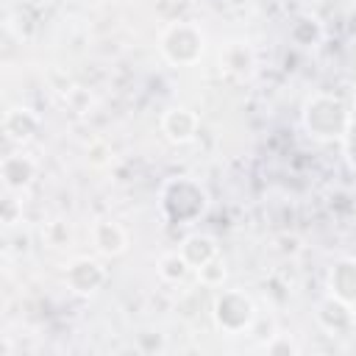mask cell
<instances>
[{
    "mask_svg": "<svg viewBox=\"0 0 356 356\" xmlns=\"http://www.w3.org/2000/svg\"><path fill=\"white\" fill-rule=\"evenodd\" d=\"M159 206H161V214H164L167 222L189 225V222H195L197 217L206 214L209 192L200 181H195L189 175H175V178H167L161 184Z\"/></svg>",
    "mask_w": 356,
    "mask_h": 356,
    "instance_id": "6da1fadb",
    "label": "cell"
},
{
    "mask_svg": "<svg viewBox=\"0 0 356 356\" xmlns=\"http://www.w3.org/2000/svg\"><path fill=\"white\" fill-rule=\"evenodd\" d=\"M300 122L306 128V134L312 139L320 142H334L342 139L350 122V106L331 92H317L312 97H306L303 111H300Z\"/></svg>",
    "mask_w": 356,
    "mask_h": 356,
    "instance_id": "7a4b0ae2",
    "label": "cell"
},
{
    "mask_svg": "<svg viewBox=\"0 0 356 356\" xmlns=\"http://www.w3.org/2000/svg\"><path fill=\"white\" fill-rule=\"evenodd\" d=\"M159 50L172 67H195L206 50V33L197 22L175 19L159 33Z\"/></svg>",
    "mask_w": 356,
    "mask_h": 356,
    "instance_id": "3957f363",
    "label": "cell"
},
{
    "mask_svg": "<svg viewBox=\"0 0 356 356\" xmlns=\"http://www.w3.org/2000/svg\"><path fill=\"white\" fill-rule=\"evenodd\" d=\"M211 320L217 331H222L225 337H239V334L253 331L259 312H256L253 298L245 289H222L214 295Z\"/></svg>",
    "mask_w": 356,
    "mask_h": 356,
    "instance_id": "277c9868",
    "label": "cell"
},
{
    "mask_svg": "<svg viewBox=\"0 0 356 356\" xmlns=\"http://www.w3.org/2000/svg\"><path fill=\"white\" fill-rule=\"evenodd\" d=\"M108 281V270L95 256H75L64 264V286L78 298L97 295Z\"/></svg>",
    "mask_w": 356,
    "mask_h": 356,
    "instance_id": "5b68a950",
    "label": "cell"
},
{
    "mask_svg": "<svg viewBox=\"0 0 356 356\" xmlns=\"http://www.w3.org/2000/svg\"><path fill=\"white\" fill-rule=\"evenodd\" d=\"M314 320H317V325H320L328 337H345V334H353V328H356V309H350L348 303H342V300L325 295V298L317 303Z\"/></svg>",
    "mask_w": 356,
    "mask_h": 356,
    "instance_id": "8992f818",
    "label": "cell"
},
{
    "mask_svg": "<svg viewBox=\"0 0 356 356\" xmlns=\"http://www.w3.org/2000/svg\"><path fill=\"white\" fill-rule=\"evenodd\" d=\"M325 295L356 309V256L337 259L325 273Z\"/></svg>",
    "mask_w": 356,
    "mask_h": 356,
    "instance_id": "52a82bcc",
    "label": "cell"
},
{
    "mask_svg": "<svg viewBox=\"0 0 356 356\" xmlns=\"http://www.w3.org/2000/svg\"><path fill=\"white\" fill-rule=\"evenodd\" d=\"M161 134L172 145H189L200 131V117L189 106H172L161 114Z\"/></svg>",
    "mask_w": 356,
    "mask_h": 356,
    "instance_id": "ba28073f",
    "label": "cell"
},
{
    "mask_svg": "<svg viewBox=\"0 0 356 356\" xmlns=\"http://www.w3.org/2000/svg\"><path fill=\"white\" fill-rule=\"evenodd\" d=\"M89 236H92L95 250H97L100 256H106V259L122 256V253L128 250V245H131V236H128V231L122 228V222H117V220H111V217L95 220Z\"/></svg>",
    "mask_w": 356,
    "mask_h": 356,
    "instance_id": "9c48e42d",
    "label": "cell"
},
{
    "mask_svg": "<svg viewBox=\"0 0 356 356\" xmlns=\"http://www.w3.org/2000/svg\"><path fill=\"white\" fill-rule=\"evenodd\" d=\"M42 128V117L28 106H11L3 114V134L14 145H28Z\"/></svg>",
    "mask_w": 356,
    "mask_h": 356,
    "instance_id": "30bf717a",
    "label": "cell"
},
{
    "mask_svg": "<svg viewBox=\"0 0 356 356\" xmlns=\"http://www.w3.org/2000/svg\"><path fill=\"white\" fill-rule=\"evenodd\" d=\"M36 172H39L36 159L22 153V150L19 153H8L3 159V164H0V175H3V184H6L8 192H25L33 184Z\"/></svg>",
    "mask_w": 356,
    "mask_h": 356,
    "instance_id": "8fae6325",
    "label": "cell"
},
{
    "mask_svg": "<svg viewBox=\"0 0 356 356\" xmlns=\"http://www.w3.org/2000/svg\"><path fill=\"white\" fill-rule=\"evenodd\" d=\"M220 67L234 78H248L256 67V53L248 42H228L220 50Z\"/></svg>",
    "mask_w": 356,
    "mask_h": 356,
    "instance_id": "7c38bea8",
    "label": "cell"
},
{
    "mask_svg": "<svg viewBox=\"0 0 356 356\" xmlns=\"http://www.w3.org/2000/svg\"><path fill=\"white\" fill-rule=\"evenodd\" d=\"M181 253H184V259L197 270V267H203L206 261H211V259L220 256V245H217V239H214L211 234L195 231V234H189V236L181 242Z\"/></svg>",
    "mask_w": 356,
    "mask_h": 356,
    "instance_id": "4fadbf2b",
    "label": "cell"
},
{
    "mask_svg": "<svg viewBox=\"0 0 356 356\" xmlns=\"http://www.w3.org/2000/svg\"><path fill=\"white\" fill-rule=\"evenodd\" d=\"M289 39L300 47H314L323 39V22L312 14H303L289 25Z\"/></svg>",
    "mask_w": 356,
    "mask_h": 356,
    "instance_id": "5bb4252c",
    "label": "cell"
},
{
    "mask_svg": "<svg viewBox=\"0 0 356 356\" xmlns=\"http://www.w3.org/2000/svg\"><path fill=\"white\" fill-rule=\"evenodd\" d=\"M156 270H159L161 281H167V284H181V281H186V278L192 275V270H195V267L184 259V253H181V250H172V253H164V256L159 259Z\"/></svg>",
    "mask_w": 356,
    "mask_h": 356,
    "instance_id": "9a60e30c",
    "label": "cell"
},
{
    "mask_svg": "<svg viewBox=\"0 0 356 356\" xmlns=\"http://www.w3.org/2000/svg\"><path fill=\"white\" fill-rule=\"evenodd\" d=\"M197 273V281L203 284V286H209V289H217V286H222L225 284V278H228V267H225V261L217 256V259H211V261H206L203 267H197L195 270Z\"/></svg>",
    "mask_w": 356,
    "mask_h": 356,
    "instance_id": "2e32d148",
    "label": "cell"
},
{
    "mask_svg": "<svg viewBox=\"0 0 356 356\" xmlns=\"http://www.w3.org/2000/svg\"><path fill=\"white\" fill-rule=\"evenodd\" d=\"M264 350L273 353V356H289V353H300V345L289 337V334H270L264 339Z\"/></svg>",
    "mask_w": 356,
    "mask_h": 356,
    "instance_id": "e0dca14e",
    "label": "cell"
},
{
    "mask_svg": "<svg viewBox=\"0 0 356 356\" xmlns=\"http://www.w3.org/2000/svg\"><path fill=\"white\" fill-rule=\"evenodd\" d=\"M42 236H44V242L50 248H64L70 242V225L64 220H53V222H47L42 228Z\"/></svg>",
    "mask_w": 356,
    "mask_h": 356,
    "instance_id": "ac0fdd59",
    "label": "cell"
},
{
    "mask_svg": "<svg viewBox=\"0 0 356 356\" xmlns=\"http://www.w3.org/2000/svg\"><path fill=\"white\" fill-rule=\"evenodd\" d=\"M86 161H89L92 167H106V164L111 161V147H108V142H106V139H92V142L86 145Z\"/></svg>",
    "mask_w": 356,
    "mask_h": 356,
    "instance_id": "d6986e66",
    "label": "cell"
},
{
    "mask_svg": "<svg viewBox=\"0 0 356 356\" xmlns=\"http://www.w3.org/2000/svg\"><path fill=\"white\" fill-rule=\"evenodd\" d=\"M342 145H345V159H348L350 170L356 172V106L350 108V122H348V131L342 136Z\"/></svg>",
    "mask_w": 356,
    "mask_h": 356,
    "instance_id": "ffe728a7",
    "label": "cell"
},
{
    "mask_svg": "<svg viewBox=\"0 0 356 356\" xmlns=\"http://www.w3.org/2000/svg\"><path fill=\"white\" fill-rule=\"evenodd\" d=\"M19 220H22V200L6 197V200H3V222H6V225H14V222H19Z\"/></svg>",
    "mask_w": 356,
    "mask_h": 356,
    "instance_id": "44dd1931",
    "label": "cell"
},
{
    "mask_svg": "<svg viewBox=\"0 0 356 356\" xmlns=\"http://www.w3.org/2000/svg\"><path fill=\"white\" fill-rule=\"evenodd\" d=\"M348 31H350V36L356 39V6H353L350 14H348Z\"/></svg>",
    "mask_w": 356,
    "mask_h": 356,
    "instance_id": "7402d4cb",
    "label": "cell"
}]
</instances>
